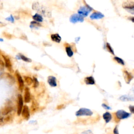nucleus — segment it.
Segmentation results:
<instances>
[{"instance_id":"obj_1","label":"nucleus","mask_w":134,"mask_h":134,"mask_svg":"<svg viewBox=\"0 0 134 134\" xmlns=\"http://www.w3.org/2000/svg\"><path fill=\"white\" fill-rule=\"evenodd\" d=\"M33 9L37 12L38 13L44 16L45 17H52V11L48 7L42 4L36 2L33 4Z\"/></svg>"},{"instance_id":"obj_2","label":"nucleus","mask_w":134,"mask_h":134,"mask_svg":"<svg viewBox=\"0 0 134 134\" xmlns=\"http://www.w3.org/2000/svg\"><path fill=\"white\" fill-rule=\"evenodd\" d=\"M93 10L92 7H91L89 5L86 4V6H81L79 9L78 12V14L82 16L83 17H86Z\"/></svg>"},{"instance_id":"obj_3","label":"nucleus","mask_w":134,"mask_h":134,"mask_svg":"<svg viewBox=\"0 0 134 134\" xmlns=\"http://www.w3.org/2000/svg\"><path fill=\"white\" fill-rule=\"evenodd\" d=\"M93 115V112L90 109L86 108H81L79 109L76 113V115L77 116H91Z\"/></svg>"},{"instance_id":"obj_4","label":"nucleus","mask_w":134,"mask_h":134,"mask_svg":"<svg viewBox=\"0 0 134 134\" xmlns=\"http://www.w3.org/2000/svg\"><path fill=\"white\" fill-rule=\"evenodd\" d=\"M115 115L117 119L120 120L127 119L131 116V114L124 111V110H119L115 113Z\"/></svg>"},{"instance_id":"obj_5","label":"nucleus","mask_w":134,"mask_h":134,"mask_svg":"<svg viewBox=\"0 0 134 134\" xmlns=\"http://www.w3.org/2000/svg\"><path fill=\"white\" fill-rule=\"evenodd\" d=\"M70 21L72 23H77L78 22H83L84 21V17L79 14H74L71 16Z\"/></svg>"},{"instance_id":"obj_6","label":"nucleus","mask_w":134,"mask_h":134,"mask_svg":"<svg viewBox=\"0 0 134 134\" xmlns=\"http://www.w3.org/2000/svg\"><path fill=\"white\" fill-rule=\"evenodd\" d=\"M15 75L16 76L17 79L19 90H20V91L22 92L24 88V80L21 76V75L19 73L18 71H16L15 72Z\"/></svg>"},{"instance_id":"obj_7","label":"nucleus","mask_w":134,"mask_h":134,"mask_svg":"<svg viewBox=\"0 0 134 134\" xmlns=\"http://www.w3.org/2000/svg\"><path fill=\"white\" fill-rule=\"evenodd\" d=\"M2 57L3 58L4 60V64L5 66L6 67L7 70L9 71L10 72L13 71V68H12V64L11 61L10 59L7 56H5L4 54H2Z\"/></svg>"},{"instance_id":"obj_8","label":"nucleus","mask_w":134,"mask_h":134,"mask_svg":"<svg viewBox=\"0 0 134 134\" xmlns=\"http://www.w3.org/2000/svg\"><path fill=\"white\" fill-rule=\"evenodd\" d=\"M23 107V98L21 94H19L17 98V115H20Z\"/></svg>"},{"instance_id":"obj_9","label":"nucleus","mask_w":134,"mask_h":134,"mask_svg":"<svg viewBox=\"0 0 134 134\" xmlns=\"http://www.w3.org/2000/svg\"><path fill=\"white\" fill-rule=\"evenodd\" d=\"M123 7L125 9L127 10L129 12H132V14H134V2L133 1H127L123 3Z\"/></svg>"},{"instance_id":"obj_10","label":"nucleus","mask_w":134,"mask_h":134,"mask_svg":"<svg viewBox=\"0 0 134 134\" xmlns=\"http://www.w3.org/2000/svg\"><path fill=\"white\" fill-rule=\"evenodd\" d=\"M22 116L26 120H28L30 118V111L29 107L27 105L23 106L22 111Z\"/></svg>"},{"instance_id":"obj_11","label":"nucleus","mask_w":134,"mask_h":134,"mask_svg":"<svg viewBox=\"0 0 134 134\" xmlns=\"http://www.w3.org/2000/svg\"><path fill=\"white\" fill-rule=\"evenodd\" d=\"M47 81H48L49 85H50L52 87H56L57 85V79L56 77L54 76H49L48 77V80H47Z\"/></svg>"},{"instance_id":"obj_12","label":"nucleus","mask_w":134,"mask_h":134,"mask_svg":"<svg viewBox=\"0 0 134 134\" xmlns=\"http://www.w3.org/2000/svg\"><path fill=\"white\" fill-rule=\"evenodd\" d=\"M123 75L125 81L126 82L127 84H129L130 82H131L133 79V76L131 73H129L127 70L123 71Z\"/></svg>"},{"instance_id":"obj_13","label":"nucleus","mask_w":134,"mask_h":134,"mask_svg":"<svg viewBox=\"0 0 134 134\" xmlns=\"http://www.w3.org/2000/svg\"><path fill=\"white\" fill-rule=\"evenodd\" d=\"M104 17V15L101 12H95L92 13L90 16V18L91 19H102Z\"/></svg>"},{"instance_id":"obj_14","label":"nucleus","mask_w":134,"mask_h":134,"mask_svg":"<svg viewBox=\"0 0 134 134\" xmlns=\"http://www.w3.org/2000/svg\"><path fill=\"white\" fill-rule=\"evenodd\" d=\"M31 97L30 91L28 88L26 87L25 89V93H24V101L25 103H28L30 101Z\"/></svg>"},{"instance_id":"obj_15","label":"nucleus","mask_w":134,"mask_h":134,"mask_svg":"<svg viewBox=\"0 0 134 134\" xmlns=\"http://www.w3.org/2000/svg\"><path fill=\"white\" fill-rule=\"evenodd\" d=\"M13 108L11 106H6L2 109V114L3 115H7L8 114H10L12 112Z\"/></svg>"},{"instance_id":"obj_16","label":"nucleus","mask_w":134,"mask_h":134,"mask_svg":"<svg viewBox=\"0 0 134 134\" xmlns=\"http://www.w3.org/2000/svg\"><path fill=\"white\" fill-rule=\"evenodd\" d=\"M84 82L87 85H94L95 84V80L92 76L87 77L85 78Z\"/></svg>"},{"instance_id":"obj_17","label":"nucleus","mask_w":134,"mask_h":134,"mask_svg":"<svg viewBox=\"0 0 134 134\" xmlns=\"http://www.w3.org/2000/svg\"><path fill=\"white\" fill-rule=\"evenodd\" d=\"M51 39L53 41L59 43L61 40V37L58 34H54L51 35Z\"/></svg>"},{"instance_id":"obj_18","label":"nucleus","mask_w":134,"mask_h":134,"mask_svg":"<svg viewBox=\"0 0 134 134\" xmlns=\"http://www.w3.org/2000/svg\"><path fill=\"white\" fill-rule=\"evenodd\" d=\"M103 119L105 120L106 123H108L111 121L112 119V116L111 114L109 112H106L103 115Z\"/></svg>"},{"instance_id":"obj_19","label":"nucleus","mask_w":134,"mask_h":134,"mask_svg":"<svg viewBox=\"0 0 134 134\" xmlns=\"http://www.w3.org/2000/svg\"><path fill=\"white\" fill-rule=\"evenodd\" d=\"M39 108V105L37 102L33 100L32 102V104L31 106V112L32 113H35Z\"/></svg>"},{"instance_id":"obj_20","label":"nucleus","mask_w":134,"mask_h":134,"mask_svg":"<svg viewBox=\"0 0 134 134\" xmlns=\"http://www.w3.org/2000/svg\"><path fill=\"white\" fill-rule=\"evenodd\" d=\"M33 19L34 21H35V22H37L38 23L42 22L44 20L42 16L38 13L35 14L33 16Z\"/></svg>"},{"instance_id":"obj_21","label":"nucleus","mask_w":134,"mask_h":134,"mask_svg":"<svg viewBox=\"0 0 134 134\" xmlns=\"http://www.w3.org/2000/svg\"><path fill=\"white\" fill-rule=\"evenodd\" d=\"M67 44V46H66V52L67 53V55L68 56V57H71L73 54V50H72V48H71L69 44Z\"/></svg>"},{"instance_id":"obj_22","label":"nucleus","mask_w":134,"mask_h":134,"mask_svg":"<svg viewBox=\"0 0 134 134\" xmlns=\"http://www.w3.org/2000/svg\"><path fill=\"white\" fill-rule=\"evenodd\" d=\"M24 79L25 82L28 85H30L33 83V79L31 78L28 76H24Z\"/></svg>"},{"instance_id":"obj_23","label":"nucleus","mask_w":134,"mask_h":134,"mask_svg":"<svg viewBox=\"0 0 134 134\" xmlns=\"http://www.w3.org/2000/svg\"><path fill=\"white\" fill-rule=\"evenodd\" d=\"M114 59L115 60L117 63L121 65H125V62L124 60L121 58H120L118 57H115L114 58Z\"/></svg>"},{"instance_id":"obj_24","label":"nucleus","mask_w":134,"mask_h":134,"mask_svg":"<svg viewBox=\"0 0 134 134\" xmlns=\"http://www.w3.org/2000/svg\"><path fill=\"white\" fill-rule=\"evenodd\" d=\"M33 88H37L39 86V82L37 80V79L36 77H33Z\"/></svg>"},{"instance_id":"obj_25","label":"nucleus","mask_w":134,"mask_h":134,"mask_svg":"<svg viewBox=\"0 0 134 134\" xmlns=\"http://www.w3.org/2000/svg\"><path fill=\"white\" fill-rule=\"evenodd\" d=\"M106 47H107L108 52L110 53H111L113 55H115V54H114V50L113 49L111 45H110L109 43H107V44H106Z\"/></svg>"},{"instance_id":"obj_26","label":"nucleus","mask_w":134,"mask_h":134,"mask_svg":"<svg viewBox=\"0 0 134 134\" xmlns=\"http://www.w3.org/2000/svg\"><path fill=\"white\" fill-rule=\"evenodd\" d=\"M30 24H31V26H30L31 27L32 26H33L34 27H38L41 26V25L40 24V23H38L37 22H35V21L31 22V23H30Z\"/></svg>"},{"instance_id":"obj_27","label":"nucleus","mask_w":134,"mask_h":134,"mask_svg":"<svg viewBox=\"0 0 134 134\" xmlns=\"http://www.w3.org/2000/svg\"><path fill=\"white\" fill-rule=\"evenodd\" d=\"M20 57H21V58L22 59L23 61H24L25 62H31V61H32V60H31L30 59H29L28 58H27V57L24 56L23 54H20Z\"/></svg>"},{"instance_id":"obj_28","label":"nucleus","mask_w":134,"mask_h":134,"mask_svg":"<svg viewBox=\"0 0 134 134\" xmlns=\"http://www.w3.org/2000/svg\"><path fill=\"white\" fill-rule=\"evenodd\" d=\"M120 99L123 101H129V100H131V98H130L129 97L127 96H126V95H124V96H121Z\"/></svg>"},{"instance_id":"obj_29","label":"nucleus","mask_w":134,"mask_h":134,"mask_svg":"<svg viewBox=\"0 0 134 134\" xmlns=\"http://www.w3.org/2000/svg\"><path fill=\"white\" fill-rule=\"evenodd\" d=\"M4 66H5L4 62L2 60V59L0 58V69L1 70H3L4 68Z\"/></svg>"},{"instance_id":"obj_30","label":"nucleus","mask_w":134,"mask_h":134,"mask_svg":"<svg viewBox=\"0 0 134 134\" xmlns=\"http://www.w3.org/2000/svg\"><path fill=\"white\" fill-rule=\"evenodd\" d=\"M11 120H12V117L11 115H10V116H7L6 118H5L4 121L5 122H9V121H10Z\"/></svg>"},{"instance_id":"obj_31","label":"nucleus","mask_w":134,"mask_h":134,"mask_svg":"<svg viewBox=\"0 0 134 134\" xmlns=\"http://www.w3.org/2000/svg\"><path fill=\"white\" fill-rule=\"evenodd\" d=\"M102 107L106 109H111V107H110L109 106L105 104H102Z\"/></svg>"},{"instance_id":"obj_32","label":"nucleus","mask_w":134,"mask_h":134,"mask_svg":"<svg viewBox=\"0 0 134 134\" xmlns=\"http://www.w3.org/2000/svg\"><path fill=\"white\" fill-rule=\"evenodd\" d=\"M113 133H114V134H119V131H118V128H117V127H115V128H114V131H113Z\"/></svg>"},{"instance_id":"obj_33","label":"nucleus","mask_w":134,"mask_h":134,"mask_svg":"<svg viewBox=\"0 0 134 134\" xmlns=\"http://www.w3.org/2000/svg\"><path fill=\"white\" fill-rule=\"evenodd\" d=\"M65 107V106L64 104H61V105H58L57 106V109H62V108H64Z\"/></svg>"},{"instance_id":"obj_34","label":"nucleus","mask_w":134,"mask_h":134,"mask_svg":"<svg viewBox=\"0 0 134 134\" xmlns=\"http://www.w3.org/2000/svg\"><path fill=\"white\" fill-rule=\"evenodd\" d=\"M129 109H130V111H131V112L132 113H133L134 111V106L131 105V106H129Z\"/></svg>"},{"instance_id":"obj_35","label":"nucleus","mask_w":134,"mask_h":134,"mask_svg":"<svg viewBox=\"0 0 134 134\" xmlns=\"http://www.w3.org/2000/svg\"><path fill=\"white\" fill-rule=\"evenodd\" d=\"M3 3H2L1 1H0V10L3 9Z\"/></svg>"}]
</instances>
